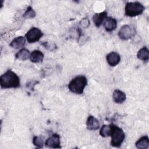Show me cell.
Segmentation results:
<instances>
[{"label":"cell","instance_id":"20","mask_svg":"<svg viewBox=\"0 0 149 149\" xmlns=\"http://www.w3.org/2000/svg\"><path fill=\"white\" fill-rule=\"evenodd\" d=\"M36 15V12L30 6H28L26 12H24L23 15V17L26 19H33L35 17Z\"/></svg>","mask_w":149,"mask_h":149},{"label":"cell","instance_id":"13","mask_svg":"<svg viewBox=\"0 0 149 149\" xmlns=\"http://www.w3.org/2000/svg\"><path fill=\"white\" fill-rule=\"evenodd\" d=\"M26 44V39L23 36H19L14 38L10 44V46L15 49H19Z\"/></svg>","mask_w":149,"mask_h":149},{"label":"cell","instance_id":"22","mask_svg":"<svg viewBox=\"0 0 149 149\" xmlns=\"http://www.w3.org/2000/svg\"><path fill=\"white\" fill-rule=\"evenodd\" d=\"M90 20L89 19L87 18V17H84V18H83L79 22V24L80 25L83 27V28H87L89 26H90Z\"/></svg>","mask_w":149,"mask_h":149},{"label":"cell","instance_id":"3","mask_svg":"<svg viewBox=\"0 0 149 149\" xmlns=\"http://www.w3.org/2000/svg\"><path fill=\"white\" fill-rule=\"evenodd\" d=\"M111 128V144L114 147H120L125 138L123 130L118 126L112 123L110 125Z\"/></svg>","mask_w":149,"mask_h":149},{"label":"cell","instance_id":"16","mask_svg":"<svg viewBox=\"0 0 149 149\" xmlns=\"http://www.w3.org/2000/svg\"><path fill=\"white\" fill-rule=\"evenodd\" d=\"M137 56L138 59L147 62L149 59V51L146 47L141 48L137 52Z\"/></svg>","mask_w":149,"mask_h":149},{"label":"cell","instance_id":"17","mask_svg":"<svg viewBox=\"0 0 149 149\" xmlns=\"http://www.w3.org/2000/svg\"><path fill=\"white\" fill-rule=\"evenodd\" d=\"M15 56H16V58L19 60L25 61L28 59L30 58V53L28 49L26 48H23L16 54Z\"/></svg>","mask_w":149,"mask_h":149},{"label":"cell","instance_id":"5","mask_svg":"<svg viewBox=\"0 0 149 149\" xmlns=\"http://www.w3.org/2000/svg\"><path fill=\"white\" fill-rule=\"evenodd\" d=\"M42 36V32L38 28L35 27L31 28L25 35L29 43H34L39 41Z\"/></svg>","mask_w":149,"mask_h":149},{"label":"cell","instance_id":"8","mask_svg":"<svg viewBox=\"0 0 149 149\" xmlns=\"http://www.w3.org/2000/svg\"><path fill=\"white\" fill-rule=\"evenodd\" d=\"M106 59L109 65L115 66L120 62V56L116 52H111L107 55Z\"/></svg>","mask_w":149,"mask_h":149},{"label":"cell","instance_id":"14","mask_svg":"<svg viewBox=\"0 0 149 149\" xmlns=\"http://www.w3.org/2000/svg\"><path fill=\"white\" fill-rule=\"evenodd\" d=\"M136 146L139 149H147L149 148V138L147 136H144L136 142Z\"/></svg>","mask_w":149,"mask_h":149},{"label":"cell","instance_id":"2","mask_svg":"<svg viewBox=\"0 0 149 149\" xmlns=\"http://www.w3.org/2000/svg\"><path fill=\"white\" fill-rule=\"evenodd\" d=\"M87 84V79L83 75H79L73 78L68 84L69 90L76 94H81Z\"/></svg>","mask_w":149,"mask_h":149},{"label":"cell","instance_id":"7","mask_svg":"<svg viewBox=\"0 0 149 149\" xmlns=\"http://www.w3.org/2000/svg\"><path fill=\"white\" fill-rule=\"evenodd\" d=\"M133 35V30L130 26L128 24L123 25L118 32V36L123 40L130 39Z\"/></svg>","mask_w":149,"mask_h":149},{"label":"cell","instance_id":"4","mask_svg":"<svg viewBox=\"0 0 149 149\" xmlns=\"http://www.w3.org/2000/svg\"><path fill=\"white\" fill-rule=\"evenodd\" d=\"M145 10V7L139 2H128L125 7V13L126 16L134 17L141 15Z\"/></svg>","mask_w":149,"mask_h":149},{"label":"cell","instance_id":"19","mask_svg":"<svg viewBox=\"0 0 149 149\" xmlns=\"http://www.w3.org/2000/svg\"><path fill=\"white\" fill-rule=\"evenodd\" d=\"M33 143L37 148H42L44 144V137L42 136H34L33 139Z\"/></svg>","mask_w":149,"mask_h":149},{"label":"cell","instance_id":"21","mask_svg":"<svg viewBox=\"0 0 149 149\" xmlns=\"http://www.w3.org/2000/svg\"><path fill=\"white\" fill-rule=\"evenodd\" d=\"M41 45H42L45 48L51 51H54L56 48V45L54 43H52L51 42H44L42 43Z\"/></svg>","mask_w":149,"mask_h":149},{"label":"cell","instance_id":"18","mask_svg":"<svg viewBox=\"0 0 149 149\" xmlns=\"http://www.w3.org/2000/svg\"><path fill=\"white\" fill-rule=\"evenodd\" d=\"M111 133V128L110 125H104L101 127L100 130V134L102 137H107L110 136Z\"/></svg>","mask_w":149,"mask_h":149},{"label":"cell","instance_id":"6","mask_svg":"<svg viewBox=\"0 0 149 149\" xmlns=\"http://www.w3.org/2000/svg\"><path fill=\"white\" fill-rule=\"evenodd\" d=\"M45 144L46 146L53 148H61L60 136L57 133L53 134L45 140Z\"/></svg>","mask_w":149,"mask_h":149},{"label":"cell","instance_id":"15","mask_svg":"<svg viewBox=\"0 0 149 149\" xmlns=\"http://www.w3.org/2000/svg\"><path fill=\"white\" fill-rule=\"evenodd\" d=\"M44 54L40 50H34L30 54V59L33 63H39L42 61Z\"/></svg>","mask_w":149,"mask_h":149},{"label":"cell","instance_id":"1","mask_svg":"<svg viewBox=\"0 0 149 149\" xmlns=\"http://www.w3.org/2000/svg\"><path fill=\"white\" fill-rule=\"evenodd\" d=\"M0 85L2 88H17L20 87V79L14 72L8 70L0 77Z\"/></svg>","mask_w":149,"mask_h":149},{"label":"cell","instance_id":"12","mask_svg":"<svg viewBox=\"0 0 149 149\" xmlns=\"http://www.w3.org/2000/svg\"><path fill=\"white\" fill-rule=\"evenodd\" d=\"M112 97L113 101L117 104H122L126 99L125 93L120 90H115L112 94Z\"/></svg>","mask_w":149,"mask_h":149},{"label":"cell","instance_id":"10","mask_svg":"<svg viewBox=\"0 0 149 149\" xmlns=\"http://www.w3.org/2000/svg\"><path fill=\"white\" fill-rule=\"evenodd\" d=\"M108 13L106 11H103L100 13H97L94 14L93 16V21L95 26L97 27H99L101 26L104 20L107 17Z\"/></svg>","mask_w":149,"mask_h":149},{"label":"cell","instance_id":"9","mask_svg":"<svg viewBox=\"0 0 149 149\" xmlns=\"http://www.w3.org/2000/svg\"><path fill=\"white\" fill-rule=\"evenodd\" d=\"M105 29L107 31H112L117 27V20L115 18L112 17H107L104 23Z\"/></svg>","mask_w":149,"mask_h":149},{"label":"cell","instance_id":"11","mask_svg":"<svg viewBox=\"0 0 149 149\" xmlns=\"http://www.w3.org/2000/svg\"><path fill=\"white\" fill-rule=\"evenodd\" d=\"M86 125L87 129L89 130H96L100 128V123L98 120L92 115L88 116Z\"/></svg>","mask_w":149,"mask_h":149}]
</instances>
